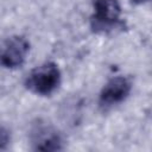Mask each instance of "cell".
Masks as SVG:
<instances>
[{"instance_id": "obj_1", "label": "cell", "mask_w": 152, "mask_h": 152, "mask_svg": "<svg viewBox=\"0 0 152 152\" xmlns=\"http://www.w3.org/2000/svg\"><path fill=\"white\" fill-rule=\"evenodd\" d=\"M61 83L59 68L52 63H43L30 71L25 80L26 88L37 95H50Z\"/></svg>"}, {"instance_id": "obj_2", "label": "cell", "mask_w": 152, "mask_h": 152, "mask_svg": "<svg viewBox=\"0 0 152 152\" xmlns=\"http://www.w3.org/2000/svg\"><path fill=\"white\" fill-rule=\"evenodd\" d=\"M121 7L118 0H95L91 28L95 32H108L119 25Z\"/></svg>"}, {"instance_id": "obj_3", "label": "cell", "mask_w": 152, "mask_h": 152, "mask_svg": "<svg viewBox=\"0 0 152 152\" xmlns=\"http://www.w3.org/2000/svg\"><path fill=\"white\" fill-rule=\"evenodd\" d=\"M30 44L23 36L8 37L1 48V64L7 69L20 66L28 52Z\"/></svg>"}, {"instance_id": "obj_4", "label": "cell", "mask_w": 152, "mask_h": 152, "mask_svg": "<svg viewBox=\"0 0 152 152\" xmlns=\"http://www.w3.org/2000/svg\"><path fill=\"white\" fill-rule=\"evenodd\" d=\"M131 91V82L124 77H114L109 80L106 86L102 88L99 97V104L101 108L107 109L113 106H116L126 100Z\"/></svg>"}, {"instance_id": "obj_5", "label": "cell", "mask_w": 152, "mask_h": 152, "mask_svg": "<svg viewBox=\"0 0 152 152\" xmlns=\"http://www.w3.org/2000/svg\"><path fill=\"white\" fill-rule=\"evenodd\" d=\"M31 144L37 151H58L62 150V138L59 133L50 125L38 122L31 129Z\"/></svg>"}, {"instance_id": "obj_6", "label": "cell", "mask_w": 152, "mask_h": 152, "mask_svg": "<svg viewBox=\"0 0 152 152\" xmlns=\"http://www.w3.org/2000/svg\"><path fill=\"white\" fill-rule=\"evenodd\" d=\"M10 142V134L8 132L6 131L5 127L1 128V132H0V148L1 150H5L6 145Z\"/></svg>"}, {"instance_id": "obj_7", "label": "cell", "mask_w": 152, "mask_h": 152, "mask_svg": "<svg viewBox=\"0 0 152 152\" xmlns=\"http://www.w3.org/2000/svg\"><path fill=\"white\" fill-rule=\"evenodd\" d=\"M146 1H148V0H132V2H133V4H137V5L144 4V2H146Z\"/></svg>"}]
</instances>
